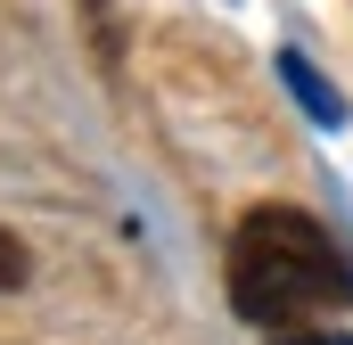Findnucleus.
<instances>
[{"instance_id":"nucleus-1","label":"nucleus","mask_w":353,"mask_h":345,"mask_svg":"<svg viewBox=\"0 0 353 345\" xmlns=\"http://www.w3.org/2000/svg\"><path fill=\"white\" fill-rule=\"evenodd\" d=\"M230 304L255 329H312L353 304V263L304 206H255L230 230Z\"/></svg>"},{"instance_id":"nucleus-2","label":"nucleus","mask_w":353,"mask_h":345,"mask_svg":"<svg viewBox=\"0 0 353 345\" xmlns=\"http://www.w3.org/2000/svg\"><path fill=\"white\" fill-rule=\"evenodd\" d=\"M279 83H288V99H296V107H304L321 132H337V124H345V99H337V83H329V75H321L304 50H279Z\"/></svg>"},{"instance_id":"nucleus-4","label":"nucleus","mask_w":353,"mask_h":345,"mask_svg":"<svg viewBox=\"0 0 353 345\" xmlns=\"http://www.w3.org/2000/svg\"><path fill=\"white\" fill-rule=\"evenodd\" d=\"M288 345H353L345 329H321V321H312V329H288Z\"/></svg>"},{"instance_id":"nucleus-3","label":"nucleus","mask_w":353,"mask_h":345,"mask_svg":"<svg viewBox=\"0 0 353 345\" xmlns=\"http://www.w3.org/2000/svg\"><path fill=\"white\" fill-rule=\"evenodd\" d=\"M17 279H25V247H17V239H8V230H0V296H8V288H17Z\"/></svg>"}]
</instances>
